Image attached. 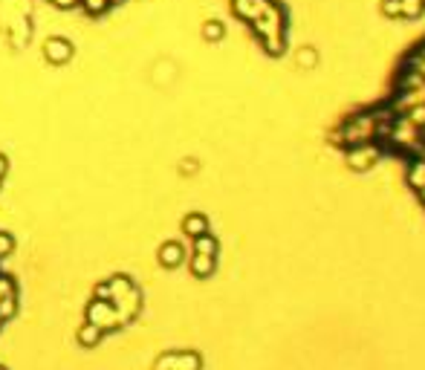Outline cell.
Listing matches in <instances>:
<instances>
[{
  "label": "cell",
  "instance_id": "cell-1",
  "mask_svg": "<svg viewBox=\"0 0 425 370\" xmlns=\"http://www.w3.org/2000/svg\"><path fill=\"white\" fill-rule=\"evenodd\" d=\"M252 23H254V32L261 35L266 52L281 56L283 47H287V12H283L275 0H266V6L258 12V18Z\"/></svg>",
  "mask_w": 425,
  "mask_h": 370
},
{
  "label": "cell",
  "instance_id": "cell-2",
  "mask_svg": "<svg viewBox=\"0 0 425 370\" xmlns=\"http://www.w3.org/2000/svg\"><path fill=\"white\" fill-rule=\"evenodd\" d=\"M385 157L382 154V145L379 142H359V145H350L345 150V159H347V165L353 171H367V168H373L376 162Z\"/></svg>",
  "mask_w": 425,
  "mask_h": 370
},
{
  "label": "cell",
  "instance_id": "cell-3",
  "mask_svg": "<svg viewBox=\"0 0 425 370\" xmlns=\"http://www.w3.org/2000/svg\"><path fill=\"white\" fill-rule=\"evenodd\" d=\"M203 359L197 356L194 350H174V353H165L157 359L153 370H200Z\"/></svg>",
  "mask_w": 425,
  "mask_h": 370
},
{
  "label": "cell",
  "instance_id": "cell-4",
  "mask_svg": "<svg viewBox=\"0 0 425 370\" xmlns=\"http://www.w3.org/2000/svg\"><path fill=\"white\" fill-rule=\"evenodd\" d=\"M87 321H93L96 327H102V330H116V327H119V315H116L113 301L96 298L93 304L87 307Z\"/></svg>",
  "mask_w": 425,
  "mask_h": 370
},
{
  "label": "cell",
  "instance_id": "cell-5",
  "mask_svg": "<svg viewBox=\"0 0 425 370\" xmlns=\"http://www.w3.org/2000/svg\"><path fill=\"white\" fill-rule=\"evenodd\" d=\"M182 260H186V249H182L179 243H165L162 249H160V264H162L165 269L179 266Z\"/></svg>",
  "mask_w": 425,
  "mask_h": 370
},
{
  "label": "cell",
  "instance_id": "cell-6",
  "mask_svg": "<svg viewBox=\"0 0 425 370\" xmlns=\"http://www.w3.org/2000/svg\"><path fill=\"white\" fill-rule=\"evenodd\" d=\"M215 266H217L215 255L194 252V257H191V275H194V278H208L211 272H215Z\"/></svg>",
  "mask_w": 425,
  "mask_h": 370
},
{
  "label": "cell",
  "instance_id": "cell-7",
  "mask_svg": "<svg viewBox=\"0 0 425 370\" xmlns=\"http://www.w3.org/2000/svg\"><path fill=\"white\" fill-rule=\"evenodd\" d=\"M102 336H105V330H102V327H96L93 321H84L78 327V345L81 347H96L98 341H102Z\"/></svg>",
  "mask_w": 425,
  "mask_h": 370
},
{
  "label": "cell",
  "instance_id": "cell-8",
  "mask_svg": "<svg viewBox=\"0 0 425 370\" xmlns=\"http://www.w3.org/2000/svg\"><path fill=\"white\" fill-rule=\"evenodd\" d=\"M182 231H186V235L194 240V238H200V235H206L208 231V220H206V214H188L186 220H182Z\"/></svg>",
  "mask_w": 425,
  "mask_h": 370
},
{
  "label": "cell",
  "instance_id": "cell-9",
  "mask_svg": "<svg viewBox=\"0 0 425 370\" xmlns=\"http://www.w3.org/2000/svg\"><path fill=\"white\" fill-rule=\"evenodd\" d=\"M408 185L414 191L425 188V159L422 157H414V162L408 165Z\"/></svg>",
  "mask_w": 425,
  "mask_h": 370
},
{
  "label": "cell",
  "instance_id": "cell-10",
  "mask_svg": "<svg viewBox=\"0 0 425 370\" xmlns=\"http://www.w3.org/2000/svg\"><path fill=\"white\" fill-rule=\"evenodd\" d=\"M69 56H73V49H69V44L67 41H61V38H52V41H47V58L50 61H67Z\"/></svg>",
  "mask_w": 425,
  "mask_h": 370
},
{
  "label": "cell",
  "instance_id": "cell-11",
  "mask_svg": "<svg viewBox=\"0 0 425 370\" xmlns=\"http://www.w3.org/2000/svg\"><path fill=\"white\" fill-rule=\"evenodd\" d=\"M194 252H203V255H215V257H217V240L206 231V235L194 238Z\"/></svg>",
  "mask_w": 425,
  "mask_h": 370
},
{
  "label": "cell",
  "instance_id": "cell-12",
  "mask_svg": "<svg viewBox=\"0 0 425 370\" xmlns=\"http://www.w3.org/2000/svg\"><path fill=\"white\" fill-rule=\"evenodd\" d=\"M15 312H18V295H6V298H0V321L12 319Z\"/></svg>",
  "mask_w": 425,
  "mask_h": 370
},
{
  "label": "cell",
  "instance_id": "cell-13",
  "mask_svg": "<svg viewBox=\"0 0 425 370\" xmlns=\"http://www.w3.org/2000/svg\"><path fill=\"white\" fill-rule=\"evenodd\" d=\"M388 18H402V0H385V6H382Z\"/></svg>",
  "mask_w": 425,
  "mask_h": 370
},
{
  "label": "cell",
  "instance_id": "cell-14",
  "mask_svg": "<svg viewBox=\"0 0 425 370\" xmlns=\"http://www.w3.org/2000/svg\"><path fill=\"white\" fill-rule=\"evenodd\" d=\"M206 38H211V41H217V38H223V26H220L217 21H211V23H206Z\"/></svg>",
  "mask_w": 425,
  "mask_h": 370
},
{
  "label": "cell",
  "instance_id": "cell-15",
  "mask_svg": "<svg viewBox=\"0 0 425 370\" xmlns=\"http://www.w3.org/2000/svg\"><path fill=\"white\" fill-rule=\"evenodd\" d=\"M12 246H15V243H12V238H9V235H3V231H0V257H3V255H9V252H12Z\"/></svg>",
  "mask_w": 425,
  "mask_h": 370
},
{
  "label": "cell",
  "instance_id": "cell-16",
  "mask_svg": "<svg viewBox=\"0 0 425 370\" xmlns=\"http://www.w3.org/2000/svg\"><path fill=\"white\" fill-rule=\"evenodd\" d=\"M3 171H6V159H3V157H0V174H3Z\"/></svg>",
  "mask_w": 425,
  "mask_h": 370
},
{
  "label": "cell",
  "instance_id": "cell-17",
  "mask_svg": "<svg viewBox=\"0 0 425 370\" xmlns=\"http://www.w3.org/2000/svg\"><path fill=\"white\" fill-rule=\"evenodd\" d=\"M417 194H419V200L425 203V188H422V191H417Z\"/></svg>",
  "mask_w": 425,
  "mask_h": 370
},
{
  "label": "cell",
  "instance_id": "cell-18",
  "mask_svg": "<svg viewBox=\"0 0 425 370\" xmlns=\"http://www.w3.org/2000/svg\"><path fill=\"white\" fill-rule=\"evenodd\" d=\"M0 370H6V367H0Z\"/></svg>",
  "mask_w": 425,
  "mask_h": 370
},
{
  "label": "cell",
  "instance_id": "cell-19",
  "mask_svg": "<svg viewBox=\"0 0 425 370\" xmlns=\"http://www.w3.org/2000/svg\"><path fill=\"white\" fill-rule=\"evenodd\" d=\"M0 324H3V321H0Z\"/></svg>",
  "mask_w": 425,
  "mask_h": 370
}]
</instances>
